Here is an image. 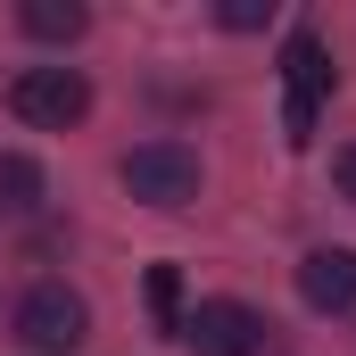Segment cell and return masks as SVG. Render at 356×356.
I'll list each match as a JSON object with an SVG mask.
<instances>
[{
	"mask_svg": "<svg viewBox=\"0 0 356 356\" xmlns=\"http://www.w3.org/2000/svg\"><path fill=\"white\" fill-rule=\"evenodd\" d=\"M273 17V0H224L216 8V25H232V33H249V25H266Z\"/></svg>",
	"mask_w": 356,
	"mask_h": 356,
	"instance_id": "obj_10",
	"label": "cell"
},
{
	"mask_svg": "<svg viewBox=\"0 0 356 356\" xmlns=\"http://www.w3.org/2000/svg\"><path fill=\"white\" fill-rule=\"evenodd\" d=\"M17 25H25L33 42H75V33L91 25V8H83V0H25Z\"/></svg>",
	"mask_w": 356,
	"mask_h": 356,
	"instance_id": "obj_7",
	"label": "cell"
},
{
	"mask_svg": "<svg viewBox=\"0 0 356 356\" xmlns=\"http://www.w3.org/2000/svg\"><path fill=\"white\" fill-rule=\"evenodd\" d=\"M8 116L33 124V133H67V124L91 116V83L75 67H25V75L8 83Z\"/></svg>",
	"mask_w": 356,
	"mask_h": 356,
	"instance_id": "obj_3",
	"label": "cell"
},
{
	"mask_svg": "<svg viewBox=\"0 0 356 356\" xmlns=\"http://www.w3.org/2000/svg\"><path fill=\"white\" fill-rule=\"evenodd\" d=\"M332 175H340V199H356V141L340 149V158H332Z\"/></svg>",
	"mask_w": 356,
	"mask_h": 356,
	"instance_id": "obj_11",
	"label": "cell"
},
{
	"mask_svg": "<svg viewBox=\"0 0 356 356\" xmlns=\"http://www.w3.org/2000/svg\"><path fill=\"white\" fill-rule=\"evenodd\" d=\"M42 207V166L25 149H0V216H33Z\"/></svg>",
	"mask_w": 356,
	"mask_h": 356,
	"instance_id": "obj_8",
	"label": "cell"
},
{
	"mask_svg": "<svg viewBox=\"0 0 356 356\" xmlns=\"http://www.w3.org/2000/svg\"><path fill=\"white\" fill-rule=\"evenodd\" d=\"M8 332H17L25 348H50V356H58V348H75V340L91 332V307L75 298V290H67V282H33V290L17 298Z\"/></svg>",
	"mask_w": 356,
	"mask_h": 356,
	"instance_id": "obj_4",
	"label": "cell"
},
{
	"mask_svg": "<svg viewBox=\"0 0 356 356\" xmlns=\"http://www.w3.org/2000/svg\"><path fill=\"white\" fill-rule=\"evenodd\" d=\"M332 50H323V33L315 25H298L290 42H282V141L290 149H307L315 141V116H323V99H332Z\"/></svg>",
	"mask_w": 356,
	"mask_h": 356,
	"instance_id": "obj_1",
	"label": "cell"
},
{
	"mask_svg": "<svg viewBox=\"0 0 356 356\" xmlns=\"http://www.w3.org/2000/svg\"><path fill=\"white\" fill-rule=\"evenodd\" d=\"M266 332H273V323L249 307V298H207V307L182 315L191 356H266Z\"/></svg>",
	"mask_w": 356,
	"mask_h": 356,
	"instance_id": "obj_5",
	"label": "cell"
},
{
	"mask_svg": "<svg viewBox=\"0 0 356 356\" xmlns=\"http://www.w3.org/2000/svg\"><path fill=\"white\" fill-rule=\"evenodd\" d=\"M116 182L141 199V207H191L199 199V149L191 141H133L124 158H116Z\"/></svg>",
	"mask_w": 356,
	"mask_h": 356,
	"instance_id": "obj_2",
	"label": "cell"
},
{
	"mask_svg": "<svg viewBox=\"0 0 356 356\" xmlns=\"http://www.w3.org/2000/svg\"><path fill=\"white\" fill-rule=\"evenodd\" d=\"M149 307H158V323L182 340V273L175 266H149Z\"/></svg>",
	"mask_w": 356,
	"mask_h": 356,
	"instance_id": "obj_9",
	"label": "cell"
},
{
	"mask_svg": "<svg viewBox=\"0 0 356 356\" xmlns=\"http://www.w3.org/2000/svg\"><path fill=\"white\" fill-rule=\"evenodd\" d=\"M298 298L315 315H348L356 307V249H307L298 257Z\"/></svg>",
	"mask_w": 356,
	"mask_h": 356,
	"instance_id": "obj_6",
	"label": "cell"
}]
</instances>
